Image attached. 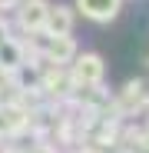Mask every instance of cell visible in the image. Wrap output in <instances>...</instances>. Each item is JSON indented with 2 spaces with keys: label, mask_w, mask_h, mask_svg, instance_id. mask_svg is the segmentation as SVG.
I'll list each match as a JSON object with an SVG mask.
<instances>
[{
  "label": "cell",
  "mask_w": 149,
  "mask_h": 153,
  "mask_svg": "<svg viewBox=\"0 0 149 153\" xmlns=\"http://www.w3.org/2000/svg\"><path fill=\"white\" fill-rule=\"evenodd\" d=\"M80 7L90 17H113L116 7H119V0H80Z\"/></svg>",
  "instance_id": "cell-1"
}]
</instances>
